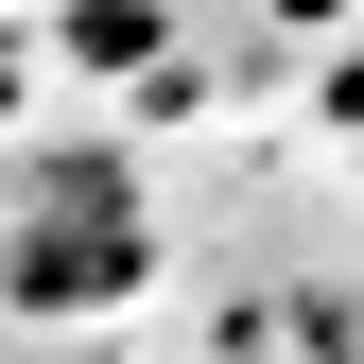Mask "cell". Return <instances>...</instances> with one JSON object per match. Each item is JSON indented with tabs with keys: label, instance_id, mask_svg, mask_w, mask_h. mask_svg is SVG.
Wrapping results in <instances>:
<instances>
[{
	"label": "cell",
	"instance_id": "1",
	"mask_svg": "<svg viewBox=\"0 0 364 364\" xmlns=\"http://www.w3.org/2000/svg\"><path fill=\"white\" fill-rule=\"evenodd\" d=\"M18 260H0V295L18 312H70L105 260H139V225H122V173H70V156H35V191H18Z\"/></svg>",
	"mask_w": 364,
	"mask_h": 364
}]
</instances>
